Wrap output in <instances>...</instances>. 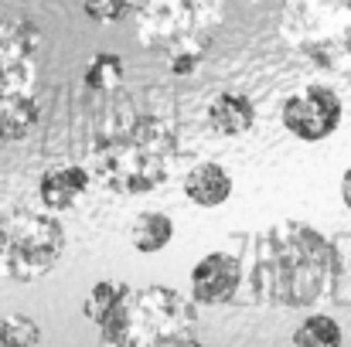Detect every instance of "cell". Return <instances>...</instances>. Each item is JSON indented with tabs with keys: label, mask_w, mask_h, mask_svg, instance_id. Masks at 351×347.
Here are the masks:
<instances>
[{
	"label": "cell",
	"mask_w": 351,
	"mask_h": 347,
	"mask_svg": "<svg viewBox=\"0 0 351 347\" xmlns=\"http://www.w3.org/2000/svg\"><path fill=\"white\" fill-rule=\"evenodd\" d=\"M205 51H208V48H178V51H171V55H167L171 75H191V72L202 65Z\"/></svg>",
	"instance_id": "obj_18"
},
{
	"label": "cell",
	"mask_w": 351,
	"mask_h": 347,
	"mask_svg": "<svg viewBox=\"0 0 351 347\" xmlns=\"http://www.w3.org/2000/svg\"><path fill=\"white\" fill-rule=\"evenodd\" d=\"M136 0H86V14L96 24H119L123 17L136 14Z\"/></svg>",
	"instance_id": "obj_17"
},
{
	"label": "cell",
	"mask_w": 351,
	"mask_h": 347,
	"mask_svg": "<svg viewBox=\"0 0 351 347\" xmlns=\"http://www.w3.org/2000/svg\"><path fill=\"white\" fill-rule=\"evenodd\" d=\"M126 75V65L117 51H96L86 65V86L93 92H113Z\"/></svg>",
	"instance_id": "obj_15"
},
{
	"label": "cell",
	"mask_w": 351,
	"mask_h": 347,
	"mask_svg": "<svg viewBox=\"0 0 351 347\" xmlns=\"http://www.w3.org/2000/svg\"><path fill=\"white\" fill-rule=\"evenodd\" d=\"M226 3H229V0H226Z\"/></svg>",
	"instance_id": "obj_21"
},
{
	"label": "cell",
	"mask_w": 351,
	"mask_h": 347,
	"mask_svg": "<svg viewBox=\"0 0 351 347\" xmlns=\"http://www.w3.org/2000/svg\"><path fill=\"white\" fill-rule=\"evenodd\" d=\"M280 34L317 68L351 65V0H283Z\"/></svg>",
	"instance_id": "obj_2"
},
{
	"label": "cell",
	"mask_w": 351,
	"mask_h": 347,
	"mask_svg": "<svg viewBox=\"0 0 351 347\" xmlns=\"http://www.w3.org/2000/svg\"><path fill=\"white\" fill-rule=\"evenodd\" d=\"M93 184V170L82 164H58L41 174L38 181V198L48 211H72Z\"/></svg>",
	"instance_id": "obj_8"
},
{
	"label": "cell",
	"mask_w": 351,
	"mask_h": 347,
	"mask_svg": "<svg viewBox=\"0 0 351 347\" xmlns=\"http://www.w3.org/2000/svg\"><path fill=\"white\" fill-rule=\"evenodd\" d=\"M65 252V229L45 211L0 215V279L34 283L55 269Z\"/></svg>",
	"instance_id": "obj_3"
},
{
	"label": "cell",
	"mask_w": 351,
	"mask_h": 347,
	"mask_svg": "<svg viewBox=\"0 0 351 347\" xmlns=\"http://www.w3.org/2000/svg\"><path fill=\"white\" fill-rule=\"evenodd\" d=\"M345 119V103L331 86H307L293 96L283 99L280 106V123L290 136L304 143L328 140Z\"/></svg>",
	"instance_id": "obj_6"
},
{
	"label": "cell",
	"mask_w": 351,
	"mask_h": 347,
	"mask_svg": "<svg viewBox=\"0 0 351 347\" xmlns=\"http://www.w3.org/2000/svg\"><path fill=\"white\" fill-rule=\"evenodd\" d=\"M126 296H130V286H126V283L99 279V283L89 290V296H86V303H82V313H86V320H93V324L99 327Z\"/></svg>",
	"instance_id": "obj_14"
},
{
	"label": "cell",
	"mask_w": 351,
	"mask_h": 347,
	"mask_svg": "<svg viewBox=\"0 0 351 347\" xmlns=\"http://www.w3.org/2000/svg\"><path fill=\"white\" fill-rule=\"evenodd\" d=\"M41 119V106H38V96H27V99H17L10 106L0 110V140H24Z\"/></svg>",
	"instance_id": "obj_12"
},
{
	"label": "cell",
	"mask_w": 351,
	"mask_h": 347,
	"mask_svg": "<svg viewBox=\"0 0 351 347\" xmlns=\"http://www.w3.org/2000/svg\"><path fill=\"white\" fill-rule=\"evenodd\" d=\"M99 347H205L195 334H178V337H164L154 344H99Z\"/></svg>",
	"instance_id": "obj_19"
},
{
	"label": "cell",
	"mask_w": 351,
	"mask_h": 347,
	"mask_svg": "<svg viewBox=\"0 0 351 347\" xmlns=\"http://www.w3.org/2000/svg\"><path fill=\"white\" fill-rule=\"evenodd\" d=\"M341 201H345V205L351 208V167L345 170V174H341Z\"/></svg>",
	"instance_id": "obj_20"
},
{
	"label": "cell",
	"mask_w": 351,
	"mask_h": 347,
	"mask_svg": "<svg viewBox=\"0 0 351 347\" xmlns=\"http://www.w3.org/2000/svg\"><path fill=\"white\" fill-rule=\"evenodd\" d=\"M0 347H41V327L27 313L0 317Z\"/></svg>",
	"instance_id": "obj_16"
},
{
	"label": "cell",
	"mask_w": 351,
	"mask_h": 347,
	"mask_svg": "<svg viewBox=\"0 0 351 347\" xmlns=\"http://www.w3.org/2000/svg\"><path fill=\"white\" fill-rule=\"evenodd\" d=\"M256 123V106L242 92H219L208 103V126L219 136H242Z\"/></svg>",
	"instance_id": "obj_10"
},
{
	"label": "cell",
	"mask_w": 351,
	"mask_h": 347,
	"mask_svg": "<svg viewBox=\"0 0 351 347\" xmlns=\"http://www.w3.org/2000/svg\"><path fill=\"white\" fill-rule=\"evenodd\" d=\"M174 153L178 129L164 116H133L103 126L93 136L89 170L113 194H150L171 177Z\"/></svg>",
	"instance_id": "obj_1"
},
{
	"label": "cell",
	"mask_w": 351,
	"mask_h": 347,
	"mask_svg": "<svg viewBox=\"0 0 351 347\" xmlns=\"http://www.w3.org/2000/svg\"><path fill=\"white\" fill-rule=\"evenodd\" d=\"M184 194L198 208H219V205H226L232 198V174L222 164H215V160H202V164H195L188 170Z\"/></svg>",
	"instance_id": "obj_9"
},
{
	"label": "cell",
	"mask_w": 351,
	"mask_h": 347,
	"mask_svg": "<svg viewBox=\"0 0 351 347\" xmlns=\"http://www.w3.org/2000/svg\"><path fill=\"white\" fill-rule=\"evenodd\" d=\"M242 266L229 252H208L191 269V300L205 307H222L239 293Z\"/></svg>",
	"instance_id": "obj_7"
},
{
	"label": "cell",
	"mask_w": 351,
	"mask_h": 347,
	"mask_svg": "<svg viewBox=\"0 0 351 347\" xmlns=\"http://www.w3.org/2000/svg\"><path fill=\"white\" fill-rule=\"evenodd\" d=\"M41 31L31 21H0V110L34 96Z\"/></svg>",
	"instance_id": "obj_5"
},
{
	"label": "cell",
	"mask_w": 351,
	"mask_h": 347,
	"mask_svg": "<svg viewBox=\"0 0 351 347\" xmlns=\"http://www.w3.org/2000/svg\"><path fill=\"white\" fill-rule=\"evenodd\" d=\"M171 238H174V222L164 211H143L130 225V245L136 252H143V255L164 252L171 245Z\"/></svg>",
	"instance_id": "obj_11"
},
{
	"label": "cell",
	"mask_w": 351,
	"mask_h": 347,
	"mask_svg": "<svg viewBox=\"0 0 351 347\" xmlns=\"http://www.w3.org/2000/svg\"><path fill=\"white\" fill-rule=\"evenodd\" d=\"M345 344V331L335 317L314 313L307 317L297 331H293V347H341Z\"/></svg>",
	"instance_id": "obj_13"
},
{
	"label": "cell",
	"mask_w": 351,
	"mask_h": 347,
	"mask_svg": "<svg viewBox=\"0 0 351 347\" xmlns=\"http://www.w3.org/2000/svg\"><path fill=\"white\" fill-rule=\"evenodd\" d=\"M222 21L226 0H143L136 10V41L167 55L178 48H208Z\"/></svg>",
	"instance_id": "obj_4"
}]
</instances>
